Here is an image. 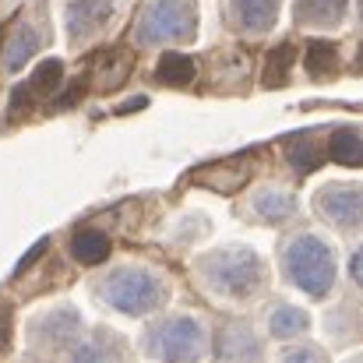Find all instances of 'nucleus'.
<instances>
[{
	"mask_svg": "<svg viewBox=\"0 0 363 363\" xmlns=\"http://www.w3.org/2000/svg\"><path fill=\"white\" fill-rule=\"evenodd\" d=\"M293 60H296V50H293L289 43L275 46V50L268 53V64H264V85H286Z\"/></svg>",
	"mask_w": 363,
	"mask_h": 363,
	"instance_id": "aec40b11",
	"label": "nucleus"
},
{
	"mask_svg": "<svg viewBox=\"0 0 363 363\" xmlns=\"http://www.w3.org/2000/svg\"><path fill=\"white\" fill-rule=\"evenodd\" d=\"M113 7L117 0H67V32L74 43L96 35L106 28V21L113 18Z\"/></svg>",
	"mask_w": 363,
	"mask_h": 363,
	"instance_id": "423d86ee",
	"label": "nucleus"
},
{
	"mask_svg": "<svg viewBox=\"0 0 363 363\" xmlns=\"http://www.w3.org/2000/svg\"><path fill=\"white\" fill-rule=\"evenodd\" d=\"M0 4H11V0H0Z\"/></svg>",
	"mask_w": 363,
	"mask_h": 363,
	"instance_id": "a878e982",
	"label": "nucleus"
},
{
	"mask_svg": "<svg viewBox=\"0 0 363 363\" xmlns=\"http://www.w3.org/2000/svg\"><path fill=\"white\" fill-rule=\"evenodd\" d=\"M286 155H289V162H293L296 173H314L318 169V148H314L311 138H296Z\"/></svg>",
	"mask_w": 363,
	"mask_h": 363,
	"instance_id": "412c9836",
	"label": "nucleus"
},
{
	"mask_svg": "<svg viewBox=\"0 0 363 363\" xmlns=\"http://www.w3.org/2000/svg\"><path fill=\"white\" fill-rule=\"evenodd\" d=\"M78 332H82V314L74 307H67V303L53 307L50 314H43L39 325H35L39 342H50V346H64V342L78 339Z\"/></svg>",
	"mask_w": 363,
	"mask_h": 363,
	"instance_id": "1a4fd4ad",
	"label": "nucleus"
},
{
	"mask_svg": "<svg viewBox=\"0 0 363 363\" xmlns=\"http://www.w3.org/2000/svg\"><path fill=\"white\" fill-rule=\"evenodd\" d=\"M282 268L307 296H328L335 286V254L321 237H293L282 250Z\"/></svg>",
	"mask_w": 363,
	"mask_h": 363,
	"instance_id": "f257e3e1",
	"label": "nucleus"
},
{
	"mask_svg": "<svg viewBox=\"0 0 363 363\" xmlns=\"http://www.w3.org/2000/svg\"><path fill=\"white\" fill-rule=\"evenodd\" d=\"M71 254H74V261H82V264H103V261L110 257V237L99 233V230H82V233H74V240H71Z\"/></svg>",
	"mask_w": 363,
	"mask_h": 363,
	"instance_id": "2eb2a0df",
	"label": "nucleus"
},
{
	"mask_svg": "<svg viewBox=\"0 0 363 363\" xmlns=\"http://www.w3.org/2000/svg\"><path fill=\"white\" fill-rule=\"evenodd\" d=\"M99 296L121 311L127 318H141V314H152L162 300H166V286L162 279L152 272V268H141V264H127L117 268L103 286H99Z\"/></svg>",
	"mask_w": 363,
	"mask_h": 363,
	"instance_id": "7ed1b4c3",
	"label": "nucleus"
},
{
	"mask_svg": "<svg viewBox=\"0 0 363 363\" xmlns=\"http://www.w3.org/2000/svg\"><path fill=\"white\" fill-rule=\"evenodd\" d=\"M296 212V198L282 187H261L254 194V216H261L264 223H286Z\"/></svg>",
	"mask_w": 363,
	"mask_h": 363,
	"instance_id": "9b49d317",
	"label": "nucleus"
},
{
	"mask_svg": "<svg viewBox=\"0 0 363 363\" xmlns=\"http://www.w3.org/2000/svg\"><path fill=\"white\" fill-rule=\"evenodd\" d=\"M233 18L250 32H268L279 14V0H230Z\"/></svg>",
	"mask_w": 363,
	"mask_h": 363,
	"instance_id": "f8f14e48",
	"label": "nucleus"
},
{
	"mask_svg": "<svg viewBox=\"0 0 363 363\" xmlns=\"http://www.w3.org/2000/svg\"><path fill=\"white\" fill-rule=\"evenodd\" d=\"M60 78H64V64H60V60H43V64L32 71V78L25 82V89L14 92V99H11V113H14V117L25 113L35 99L50 96V92L60 85Z\"/></svg>",
	"mask_w": 363,
	"mask_h": 363,
	"instance_id": "6e6552de",
	"label": "nucleus"
},
{
	"mask_svg": "<svg viewBox=\"0 0 363 363\" xmlns=\"http://www.w3.org/2000/svg\"><path fill=\"white\" fill-rule=\"evenodd\" d=\"M219 353L226 360H257L261 357V346H257V339H254V332L247 325H233L226 332V339L219 342Z\"/></svg>",
	"mask_w": 363,
	"mask_h": 363,
	"instance_id": "f3484780",
	"label": "nucleus"
},
{
	"mask_svg": "<svg viewBox=\"0 0 363 363\" xmlns=\"http://www.w3.org/2000/svg\"><path fill=\"white\" fill-rule=\"evenodd\" d=\"M318 208L332 219V223H339V226H346V230H357L360 226V187H353V184H339V187H325L321 191V198H318Z\"/></svg>",
	"mask_w": 363,
	"mask_h": 363,
	"instance_id": "0eeeda50",
	"label": "nucleus"
},
{
	"mask_svg": "<svg viewBox=\"0 0 363 363\" xmlns=\"http://www.w3.org/2000/svg\"><path fill=\"white\" fill-rule=\"evenodd\" d=\"M332 159L339 166H360L363 159V138L357 127H342L332 134Z\"/></svg>",
	"mask_w": 363,
	"mask_h": 363,
	"instance_id": "a211bd4d",
	"label": "nucleus"
},
{
	"mask_svg": "<svg viewBox=\"0 0 363 363\" xmlns=\"http://www.w3.org/2000/svg\"><path fill=\"white\" fill-rule=\"evenodd\" d=\"M155 353L162 360H201L208 353V332L198 318H169L155 332Z\"/></svg>",
	"mask_w": 363,
	"mask_h": 363,
	"instance_id": "39448f33",
	"label": "nucleus"
},
{
	"mask_svg": "<svg viewBox=\"0 0 363 363\" xmlns=\"http://www.w3.org/2000/svg\"><path fill=\"white\" fill-rule=\"evenodd\" d=\"M155 78L162 85H173V89H184L198 78V64L187 57V53H162L159 67H155Z\"/></svg>",
	"mask_w": 363,
	"mask_h": 363,
	"instance_id": "ddd939ff",
	"label": "nucleus"
},
{
	"mask_svg": "<svg viewBox=\"0 0 363 363\" xmlns=\"http://www.w3.org/2000/svg\"><path fill=\"white\" fill-rule=\"evenodd\" d=\"M201 279L212 293L219 296H233L243 300L250 293L261 289V279H264V268H261V257L247 247H226V250H216L208 257H201Z\"/></svg>",
	"mask_w": 363,
	"mask_h": 363,
	"instance_id": "f03ea898",
	"label": "nucleus"
},
{
	"mask_svg": "<svg viewBox=\"0 0 363 363\" xmlns=\"http://www.w3.org/2000/svg\"><path fill=\"white\" fill-rule=\"evenodd\" d=\"M286 360H311V363H318V360H321V350H311V346H303V350H289V353H286Z\"/></svg>",
	"mask_w": 363,
	"mask_h": 363,
	"instance_id": "4be33fe9",
	"label": "nucleus"
},
{
	"mask_svg": "<svg viewBox=\"0 0 363 363\" xmlns=\"http://www.w3.org/2000/svg\"><path fill=\"white\" fill-rule=\"evenodd\" d=\"M35 50H39V32H35L28 21H18V25H14V32L7 35V43H4L0 67H4L7 74H18V71L35 57Z\"/></svg>",
	"mask_w": 363,
	"mask_h": 363,
	"instance_id": "9d476101",
	"label": "nucleus"
},
{
	"mask_svg": "<svg viewBox=\"0 0 363 363\" xmlns=\"http://www.w3.org/2000/svg\"><path fill=\"white\" fill-rule=\"evenodd\" d=\"M353 282H363L360 279V250L353 254Z\"/></svg>",
	"mask_w": 363,
	"mask_h": 363,
	"instance_id": "393cba45",
	"label": "nucleus"
},
{
	"mask_svg": "<svg viewBox=\"0 0 363 363\" xmlns=\"http://www.w3.org/2000/svg\"><path fill=\"white\" fill-rule=\"evenodd\" d=\"M350 0H296V18L311 25H335L342 21Z\"/></svg>",
	"mask_w": 363,
	"mask_h": 363,
	"instance_id": "dca6fc26",
	"label": "nucleus"
},
{
	"mask_svg": "<svg viewBox=\"0 0 363 363\" xmlns=\"http://www.w3.org/2000/svg\"><path fill=\"white\" fill-rule=\"evenodd\" d=\"M145 103H148V99H141V96H138V99H130V103H123V106H121V113H134V110H141Z\"/></svg>",
	"mask_w": 363,
	"mask_h": 363,
	"instance_id": "b1692460",
	"label": "nucleus"
},
{
	"mask_svg": "<svg viewBox=\"0 0 363 363\" xmlns=\"http://www.w3.org/2000/svg\"><path fill=\"white\" fill-rule=\"evenodd\" d=\"M307 328H311L307 311H300V307H293V303H282V307L272 311V318H268V332H272L275 339H296V335H303Z\"/></svg>",
	"mask_w": 363,
	"mask_h": 363,
	"instance_id": "4468645a",
	"label": "nucleus"
},
{
	"mask_svg": "<svg viewBox=\"0 0 363 363\" xmlns=\"http://www.w3.org/2000/svg\"><path fill=\"white\" fill-rule=\"evenodd\" d=\"M43 250H46V240H39V243H35V247H32V254H28V257H21V261H18V268H14V275H21V272H25V268H28V264H32L35 257H43Z\"/></svg>",
	"mask_w": 363,
	"mask_h": 363,
	"instance_id": "5701e85b",
	"label": "nucleus"
},
{
	"mask_svg": "<svg viewBox=\"0 0 363 363\" xmlns=\"http://www.w3.org/2000/svg\"><path fill=\"white\" fill-rule=\"evenodd\" d=\"M198 35V4L194 0H155L138 21V46L187 43Z\"/></svg>",
	"mask_w": 363,
	"mask_h": 363,
	"instance_id": "20e7f679",
	"label": "nucleus"
},
{
	"mask_svg": "<svg viewBox=\"0 0 363 363\" xmlns=\"http://www.w3.org/2000/svg\"><path fill=\"white\" fill-rule=\"evenodd\" d=\"M303 64H307V74H311V78H328V74L335 71V64H339L335 46H332V43H321V39L307 43V57H303Z\"/></svg>",
	"mask_w": 363,
	"mask_h": 363,
	"instance_id": "6ab92c4d",
	"label": "nucleus"
}]
</instances>
